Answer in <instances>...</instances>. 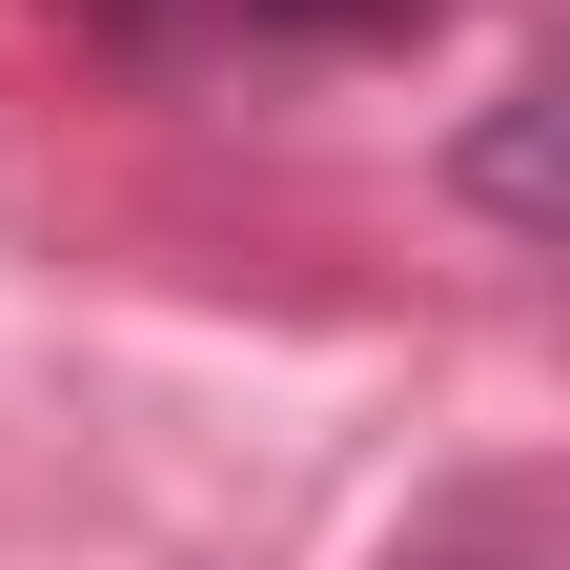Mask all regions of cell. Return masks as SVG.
I'll use <instances>...</instances> for the list:
<instances>
[{
    "mask_svg": "<svg viewBox=\"0 0 570 570\" xmlns=\"http://www.w3.org/2000/svg\"><path fill=\"white\" fill-rule=\"evenodd\" d=\"M428 570H530V550H428Z\"/></svg>",
    "mask_w": 570,
    "mask_h": 570,
    "instance_id": "obj_3",
    "label": "cell"
},
{
    "mask_svg": "<svg viewBox=\"0 0 570 570\" xmlns=\"http://www.w3.org/2000/svg\"><path fill=\"white\" fill-rule=\"evenodd\" d=\"M469 184H489V225H550V122L510 102V122H489V142H469Z\"/></svg>",
    "mask_w": 570,
    "mask_h": 570,
    "instance_id": "obj_1",
    "label": "cell"
},
{
    "mask_svg": "<svg viewBox=\"0 0 570 570\" xmlns=\"http://www.w3.org/2000/svg\"><path fill=\"white\" fill-rule=\"evenodd\" d=\"M225 21H265V41H387V21H428V0H225Z\"/></svg>",
    "mask_w": 570,
    "mask_h": 570,
    "instance_id": "obj_2",
    "label": "cell"
}]
</instances>
